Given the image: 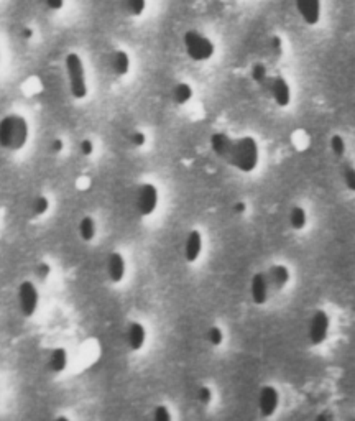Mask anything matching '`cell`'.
Listing matches in <instances>:
<instances>
[{
  "label": "cell",
  "mask_w": 355,
  "mask_h": 421,
  "mask_svg": "<svg viewBox=\"0 0 355 421\" xmlns=\"http://www.w3.org/2000/svg\"><path fill=\"white\" fill-rule=\"evenodd\" d=\"M30 138L28 120L20 114H8L0 119V149L20 151Z\"/></svg>",
  "instance_id": "obj_1"
},
{
  "label": "cell",
  "mask_w": 355,
  "mask_h": 421,
  "mask_svg": "<svg viewBox=\"0 0 355 421\" xmlns=\"http://www.w3.org/2000/svg\"><path fill=\"white\" fill-rule=\"evenodd\" d=\"M226 162L242 173H252L257 170L260 162L259 143L253 137L234 138V145Z\"/></svg>",
  "instance_id": "obj_2"
},
{
  "label": "cell",
  "mask_w": 355,
  "mask_h": 421,
  "mask_svg": "<svg viewBox=\"0 0 355 421\" xmlns=\"http://www.w3.org/2000/svg\"><path fill=\"white\" fill-rule=\"evenodd\" d=\"M66 71L67 79H69V91L74 99L81 100L87 96V83L86 73H84L83 60L79 54L69 53L66 56Z\"/></svg>",
  "instance_id": "obj_3"
},
{
  "label": "cell",
  "mask_w": 355,
  "mask_h": 421,
  "mask_svg": "<svg viewBox=\"0 0 355 421\" xmlns=\"http://www.w3.org/2000/svg\"><path fill=\"white\" fill-rule=\"evenodd\" d=\"M186 53L193 61H207L214 56L215 46L209 38L197 32H188L184 35Z\"/></svg>",
  "instance_id": "obj_4"
},
{
  "label": "cell",
  "mask_w": 355,
  "mask_h": 421,
  "mask_svg": "<svg viewBox=\"0 0 355 421\" xmlns=\"http://www.w3.org/2000/svg\"><path fill=\"white\" fill-rule=\"evenodd\" d=\"M17 301H19V310L22 316L25 318L35 316L38 305H40V293H38L36 285L30 280L22 281L17 290Z\"/></svg>",
  "instance_id": "obj_5"
},
{
  "label": "cell",
  "mask_w": 355,
  "mask_h": 421,
  "mask_svg": "<svg viewBox=\"0 0 355 421\" xmlns=\"http://www.w3.org/2000/svg\"><path fill=\"white\" fill-rule=\"evenodd\" d=\"M160 203V193L158 188L151 183H143L140 188L137 189L135 195V208H137L138 214L143 217L151 216L158 208Z\"/></svg>",
  "instance_id": "obj_6"
},
{
  "label": "cell",
  "mask_w": 355,
  "mask_h": 421,
  "mask_svg": "<svg viewBox=\"0 0 355 421\" xmlns=\"http://www.w3.org/2000/svg\"><path fill=\"white\" fill-rule=\"evenodd\" d=\"M329 327H331L329 314L324 310H316L311 316L310 331H308L312 346H321V344L325 343L329 336Z\"/></svg>",
  "instance_id": "obj_7"
},
{
  "label": "cell",
  "mask_w": 355,
  "mask_h": 421,
  "mask_svg": "<svg viewBox=\"0 0 355 421\" xmlns=\"http://www.w3.org/2000/svg\"><path fill=\"white\" fill-rule=\"evenodd\" d=\"M280 407V393L273 385H263L259 391V411L261 418H270Z\"/></svg>",
  "instance_id": "obj_8"
},
{
  "label": "cell",
  "mask_w": 355,
  "mask_h": 421,
  "mask_svg": "<svg viewBox=\"0 0 355 421\" xmlns=\"http://www.w3.org/2000/svg\"><path fill=\"white\" fill-rule=\"evenodd\" d=\"M270 292H272V288H270L268 283V277H266V273H255V275L252 277L250 281V294H252V300L255 305H265L266 301H268L270 298Z\"/></svg>",
  "instance_id": "obj_9"
},
{
  "label": "cell",
  "mask_w": 355,
  "mask_h": 421,
  "mask_svg": "<svg viewBox=\"0 0 355 421\" xmlns=\"http://www.w3.org/2000/svg\"><path fill=\"white\" fill-rule=\"evenodd\" d=\"M270 92H272V98L278 107H288L291 102V89L285 78L277 76V78L270 79Z\"/></svg>",
  "instance_id": "obj_10"
},
{
  "label": "cell",
  "mask_w": 355,
  "mask_h": 421,
  "mask_svg": "<svg viewBox=\"0 0 355 421\" xmlns=\"http://www.w3.org/2000/svg\"><path fill=\"white\" fill-rule=\"evenodd\" d=\"M125 341H127V346H129L130 351H133V352L142 351L143 346H145V343H147L145 326L138 321L130 323L129 326H127Z\"/></svg>",
  "instance_id": "obj_11"
},
{
  "label": "cell",
  "mask_w": 355,
  "mask_h": 421,
  "mask_svg": "<svg viewBox=\"0 0 355 421\" xmlns=\"http://www.w3.org/2000/svg\"><path fill=\"white\" fill-rule=\"evenodd\" d=\"M266 277H268L270 288H272L273 292H281V290L290 283L291 272L286 265L275 263L270 267V270L266 272Z\"/></svg>",
  "instance_id": "obj_12"
},
{
  "label": "cell",
  "mask_w": 355,
  "mask_h": 421,
  "mask_svg": "<svg viewBox=\"0 0 355 421\" xmlns=\"http://www.w3.org/2000/svg\"><path fill=\"white\" fill-rule=\"evenodd\" d=\"M127 273V263H125V257L120 254V252H112L111 255L107 257V275L109 280L112 283H122L125 279Z\"/></svg>",
  "instance_id": "obj_13"
},
{
  "label": "cell",
  "mask_w": 355,
  "mask_h": 421,
  "mask_svg": "<svg viewBox=\"0 0 355 421\" xmlns=\"http://www.w3.org/2000/svg\"><path fill=\"white\" fill-rule=\"evenodd\" d=\"M202 246H204V242H202V234L197 229L191 230V233L188 234V237H186V242H184L186 262L188 263L197 262L202 254Z\"/></svg>",
  "instance_id": "obj_14"
},
{
  "label": "cell",
  "mask_w": 355,
  "mask_h": 421,
  "mask_svg": "<svg viewBox=\"0 0 355 421\" xmlns=\"http://www.w3.org/2000/svg\"><path fill=\"white\" fill-rule=\"evenodd\" d=\"M296 8L308 25H316L321 19V0H296Z\"/></svg>",
  "instance_id": "obj_15"
},
{
  "label": "cell",
  "mask_w": 355,
  "mask_h": 421,
  "mask_svg": "<svg viewBox=\"0 0 355 421\" xmlns=\"http://www.w3.org/2000/svg\"><path fill=\"white\" fill-rule=\"evenodd\" d=\"M69 364V354L65 347H56L48 354V360H46V369L52 374H63Z\"/></svg>",
  "instance_id": "obj_16"
},
{
  "label": "cell",
  "mask_w": 355,
  "mask_h": 421,
  "mask_svg": "<svg viewBox=\"0 0 355 421\" xmlns=\"http://www.w3.org/2000/svg\"><path fill=\"white\" fill-rule=\"evenodd\" d=\"M232 145H234V138L227 136V133L215 132L211 136V149H213V151L219 158L222 160L229 158Z\"/></svg>",
  "instance_id": "obj_17"
},
{
  "label": "cell",
  "mask_w": 355,
  "mask_h": 421,
  "mask_svg": "<svg viewBox=\"0 0 355 421\" xmlns=\"http://www.w3.org/2000/svg\"><path fill=\"white\" fill-rule=\"evenodd\" d=\"M112 69L114 73L117 76H127L130 71V58L129 54L125 52H122V50H118V52L114 53L112 56Z\"/></svg>",
  "instance_id": "obj_18"
},
{
  "label": "cell",
  "mask_w": 355,
  "mask_h": 421,
  "mask_svg": "<svg viewBox=\"0 0 355 421\" xmlns=\"http://www.w3.org/2000/svg\"><path fill=\"white\" fill-rule=\"evenodd\" d=\"M96 234H97V224L94 219L91 216L83 217L81 222H79V237H81L84 242H92L96 239Z\"/></svg>",
  "instance_id": "obj_19"
},
{
  "label": "cell",
  "mask_w": 355,
  "mask_h": 421,
  "mask_svg": "<svg viewBox=\"0 0 355 421\" xmlns=\"http://www.w3.org/2000/svg\"><path fill=\"white\" fill-rule=\"evenodd\" d=\"M290 226L291 229L294 230H303L308 224V214L306 209L301 208V206H293L290 210Z\"/></svg>",
  "instance_id": "obj_20"
},
{
  "label": "cell",
  "mask_w": 355,
  "mask_h": 421,
  "mask_svg": "<svg viewBox=\"0 0 355 421\" xmlns=\"http://www.w3.org/2000/svg\"><path fill=\"white\" fill-rule=\"evenodd\" d=\"M193 87L189 86L188 83H180L176 84L175 89H173V100H175L178 105H184L193 99Z\"/></svg>",
  "instance_id": "obj_21"
},
{
  "label": "cell",
  "mask_w": 355,
  "mask_h": 421,
  "mask_svg": "<svg viewBox=\"0 0 355 421\" xmlns=\"http://www.w3.org/2000/svg\"><path fill=\"white\" fill-rule=\"evenodd\" d=\"M48 210H50V199L46 196L40 195V196H36L35 199L32 201V213L35 214L36 217L45 216V214L48 213Z\"/></svg>",
  "instance_id": "obj_22"
},
{
  "label": "cell",
  "mask_w": 355,
  "mask_h": 421,
  "mask_svg": "<svg viewBox=\"0 0 355 421\" xmlns=\"http://www.w3.org/2000/svg\"><path fill=\"white\" fill-rule=\"evenodd\" d=\"M329 145H331L332 153L336 155L337 158H342L345 155V151H347V145H345L344 137L339 136V133H336V136L331 137V142H329Z\"/></svg>",
  "instance_id": "obj_23"
},
{
  "label": "cell",
  "mask_w": 355,
  "mask_h": 421,
  "mask_svg": "<svg viewBox=\"0 0 355 421\" xmlns=\"http://www.w3.org/2000/svg\"><path fill=\"white\" fill-rule=\"evenodd\" d=\"M207 343L211 344V346L219 347L224 343V332L219 326H213L209 327V331H207Z\"/></svg>",
  "instance_id": "obj_24"
},
{
  "label": "cell",
  "mask_w": 355,
  "mask_h": 421,
  "mask_svg": "<svg viewBox=\"0 0 355 421\" xmlns=\"http://www.w3.org/2000/svg\"><path fill=\"white\" fill-rule=\"evenodd\" d=\"M342 178H344V183L349 191L355 193V168L352 165L342 166Z\"/></svg>",
  "instance_id": "obj_25"
},
{
  "label": "cell",
  "mask_w": 355,
  "mask_h": 421,
  "mask_svg": "<svg viewBox=\"0 0 355 421\" xmlns=\"http://www.w3.org/2000/svg\"><path fill=\"white\" fill-rule=\"evenodd\" d=\"M145 3L147 0H124V6L130 14L135 17H140L145 10Z\"/></svg>",
  "instance_id": "obj_26"
},
{
  "label": "cell",
  "mask_w": 355,
  "mask_h": 421,
  "mask_svg": "<svg viewBox=\"0 0 355 421\" xmlns=\"http://www.w3.org/2000/svg\"><path fill=\"white\" fill-rule=\"evenodd\" d=\"M252 79L257 84H265L266 81H268V73H266L265 65H261V63H257V65H253Z\"/></svg>",
  "instance_id": "obj_27"
},
{
  "label": "cell",
  "mask_w": 355,
  "mask_h": 421,
  "mask_svg": "<svg viewBox=\"0 0 355 421\" xmlns=\"http://www.w3.org/2000/svg\"><path fill=\"white\" fill-rule=\"evenodd\" d=\"M213 398H214V393L209 387H206V385L200 387V390H197V400H200L201 405H209V403L213 402Z\"/></svg>",
  "instance_id": "obj_28"
},
{
  "label": "cell",
  "mask_w": 355,
  "mask_h": 421,
  "mask_svg": "<svg viewBox=\"0 0 355 421\" xmlns=\"http://www.w3.org/2000/svg\"><path fill=\"white\" fill-rule=\"evenodd\" d=\"M35 273H36V277H38V279H40L41 281L48 280V277L52 275V265H50L48 262H40V263L36 265Z\"/></svg>",
  "instance_id": "obj_29"
},
{
  "label": "cell",
  "mask_w": 355,
  "mask_h": 421,
  "mask_svg": "<svg viewBox=\"0 0 355 421\" xmlns=\"http://www.w3.org/2000/svg\"><path fill=\"white\" fill-rule=\"evenodd\" d=\"M153 420L155 421H171V413L168 410L166 405H158L153 411Z\"/></svg>",
  "instance_id": "obj_30"
},
{
  "label": "cell",
  "mask_w": 355,
  "mask_h": 421,
  "mask_svg": "<svg viewBox=\"0 0 355 421\" xmlns=\"http://www.w3.org/2000/svg\"><path fill=\"white\" fill-rule=\"evenodd\" d=\"M79 150H81L83 157H91V155L94 153V150H96L94 142L89 140V138H84V140L79 143Z\"/></svg>",
  "instance_id": "obj_31"
},
{
  "label": "cell",
  "mask_w": 355,
  "mask_h": 421,
  "mask_svg": "<svg viewBox=\"0 0 355 421\" xmlns=\"http://www.w3.org/2000/svg\"><path fill=\"white\" fill-rule=\"evenodd\" d=\"M130 143H132L133 147H143L147 143V136L145 132H142V130H135V132H132V136H130Z\"/></svg>",
  "instance_id": "obj_32"
},
{
  "label": "cell",
  "mask_w": 355,
  "mask_h": 421,
  "mask_svg": "<svg viewBox=\"0 0 355 421\" xmlns=\"http://www.w3.org/2000/svg\"><path fill=\"white\" fill-rule=\"evenodd\" d=\"M50 149H52L53 153L59 155L63 150H65V142H63L61 138H53V142H52V145H50Z\"/></svg>",
  "instance_id": "obj_33"
},
{
  "label": "cell",
  "mask_w": 355,
  "mask_h": 421,
  "mask_svg": "<svg viewBox=\"0 0 355 421\" xmlns=\"http://www.w3.org/2000/svg\"><path fill=\"white\" fill-rule=\"evenodd\" d=\"M232 210H234L235 214H245V210H247V203H245V201H237V203L232 206Z\"/></svg>",
  "instance_id": "obj_34"
},
{
  "label": "cell",
  "mask_w": 355,
  "mask_h": 421,
  "mask_svg": "<svg viewBox=\"0 0 355 421\" xmlns=\"http://www.w3.org/2000/svg\"><path fill=\"white\" fill-rule=\"evenodd\" d=\"M272 50L277 54L281 53V38L280 36H273L272 38Z\"/></svg>",
  "instance_id": "obj_35"
},
{
  "label": "cell",
  "mask_w": 355,
  "mask_h": 421,
  "mask_svg": "<svg viewBox=\"0 0 355 421\" xmlns=\"http://www.w3.org/2000/svg\"><path fill=\"white\" fill-rule=\"evenodd\" d=\"M45 2L52 10H59L63 7V0H45Z\"/></svg>",
  "instance_id": "obj_36"
},
{
  "label": "cell",
  "mask_w": 355,
  "mask_h": 421,
  "mask_svg": "<svg viewBox=\"0 0 355 421\" xmlns=\"http://www.w3.org/2000/svg\"><path fill=\"white\" fill-rule=\"evenodd\" d=\"M22 38H23V40H30V38H33V30H32V28H23V30H22Z\"/></svg>",
  "instance_id": "obj_37"
},
{
  "label": "cell",
  "mask_w": 355,
  "mask_h": 421,
  "mask_svg": "<svg viewBox=\"0 0 355 421\" xmlns=\"http://www.w3.org/2000/svg\"><path fill=\"white\" fill-rule=\"evenodd\" d=\"M331 418H332V415H329V413H324V415L318 416V420H331Z\"/></svg>",
  "instance_id": "obj_38"
},
{
  "label": "cell",
  "mask_w": 355,
  "mask_h": 421,
  "mask_svg": "<svg viewBox=\"0 0 355 421\" xmlns=\"http://www.w3.org/2000/svg\"><path fill=\"white\" fill-rule=\"evenodd\" d=\"M354 250H355V247H354Z\"/></svg>",
  "instance_id": "obj_39"
}]
</instances>
